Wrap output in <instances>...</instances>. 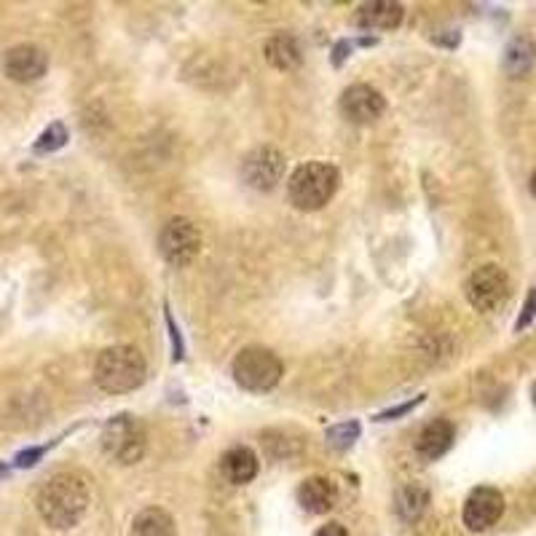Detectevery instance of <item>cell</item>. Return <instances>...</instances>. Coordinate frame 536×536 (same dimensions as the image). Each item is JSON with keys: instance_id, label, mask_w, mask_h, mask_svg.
<instances>
[{"instance_id": "22", "label": "cell", "mask_w": 536, "mask_h": 536, "mask_svg": "<svg viewBox=\"0 0 536 536\" xmlns=\"http://www.w3.org/2000/svg\"><path fill=\"white\" fill-rule=\"evenodd\" d=\"M421 402H424V394L421 397H416V400H408L402 402V405H397V408H389V411H381L376 416V421H392V419H400V416H405V413H411L413 408H419Z\"/></svg>"}, {"instance_id": "21", "label": "cell", "mask_w": 536, "mask_h": 536, "mask_svg": "<svg viewBox=\"0 0 536 536\" xmlns=\"http://www.w3.org/2000/svg\"><path fill=\"white\" fill-rule=\"evenodd\" d=\"M67 145V129L65 124H51L46 132L38 137V143H35V153H54L59 148H65Z\"/></svg>"}, {"instance_id": "18", "label": "cell", "mask_w": 536, "mask_h": 536, "mask_svg": "<svg viewBox=\"0 0 536 536\" xmlns=\"http://www.w3.org/2000/svg\"><path fill=\"white\" fill-rule=\"evenodd\" d=\"M536 59V43L531 38H515L510 41V46L504 49V70H507V76L520 78L526 76L528 70L534 67Z\"/></svg>"}, {"instance_id": "16", "label": "cell", "mask_w": 536, "mask_h": 536, "mask_svg": "<svg viewBox=\"0 0 536 536\" xmlns=\"http://www.w3.org/2000/svg\"><path fill=\"white\" fill-rule=\"evenodd\" d=\"M263 54H266L268 65L277 67V70H282V73L295 70V67L301 65V59H303L298 41H295L293 35H287V33H279V35H274V38H268L266 46H263Z\"/></svg>"}, {"instance_id": "2", "label": "cell", "mask_w": 536, "mask_h": 536, "mask_svg": "<svg viewBox=\"0 0 536 536\" xmlns=\"http://www.w3.org/2000/svg\"><path fill=\"white\" fill-rule=\"evenodd\" d=\"M148 365L145 357L134 346H110L97 357L94 365V381L102 392L126 394L134 392L145 381Z\"/></svg>"}, {"instance_id": "19", "label": "cell", "mask_w": 536, "mask_h": 536, "mask_svg": "<svg viewBox=\"0 0 536 536\" xmlns=\"http://www.w3.org/2000/svg\"><path fill=\"white\" fill-rule=\"evenodd\" d=\"M427 504H429L427 488L419 486V483H411V486H405L397 491V515H400L402 520H408V523L419 520L421 515H424V510H427Z\"/></svg>"}, {"instance_id": "17", "label": "cell", "mask_w": 536, "mask_h": 536, "mask_svg": "<svg viewBox=\"0 0 536 536\" xmlns=\"http://www.w3.org/2000/svg\"><path fill=\"white\" fill-rule=\"evenodd\" d=\"M129 536H177V526L167 510L148 507L134 518Z\"/></svg>"}, {"instance_id": "12", "label": "cell", "mask_w": 536, "mask_h": 536, "mask_svg": "<svg viewBox=\"0 0 536 536\" xmlns=\"http://www.w3.org/2000/svg\"><path fill=\"white\" fill-rule=\"evenodd\" d=\"M402 6L400 3H389V0H373V3H365L357 9V27L360 30H368V33H389V30H397L402 22Z\"/></svg>"}, {"instance_id": "25", "label": "cell", "mask_w": 536, "mask_h": 536, "mask_svg": "<svg viewBox=\"0 0 536 536\" xmlns=\"http://www.w3.org/2000/svg\"><path fill=\"white\" fill-rule=\"evenodd\" d=\"M314 536H349V531H346V526H341V523H327V526H322Z\"/></svg>"}, {"instance_id": "26", "label": "cell", "mask_w": 536, "mask_h": 536, "mask_svg": "<svg viewBox=\"0 0 536 536\" xmlns=\"http://www.w3.org/2000/svg\"><path fill=\"white\" fill-rule=\"evenodd\" d=\"M346 51H352V46H349V43H346V41H341V43H338V46H335V59H333L335 65H341V62H344V59L349 57Z\"/></svg>"}, {"instance_id": "27", "label": "cell", "mask_w": 536, "mask_h": 536, "mask_svg": "<svg viewBox=\"0 0 536 536\" xmlns=\"http://www.w3.org/2000/svg\"><path fill=\"white\" fill-rule=\"evenodd\" d=\"M531 193H534V199H536V172H534V177H531Z\"/></svg>"}, {"instance_id": "9", "label": "cell", "mask_w": 536, "mask_h": 536, "mask_svg": "<svg viewBox=\"0 0 536 536\" xmlns=\"http://www.w3.org/2000/svg\"><path fill=\"white\" fill-rule=\"evenodd\" d=\"M504 515V496L502 491H496L491 486H480L475 488L472 494L467 496L464 502V526L469 531H488L491 526L499 523V518Z\"/></svg>"}, {"instance_id": "15", "label": "cell", "mask_w": 536, "mask_h": 536, "mask_svg": "<svg viewBox=\"0 0 536 536\" xmlns=\"http://www.w3.org/2000/svg\"><path fill=\"white\" fill-rule=\"evenodd\" d=\"M338 502V488L333 480L327 478H309L303 480L298 488V504L311 515H325Z\"/></svg>"}, {"instance_id": "14", "label": "cell", "mask_w": 536, "mask_h": 536, "mask_svg": "<svg viewBox=\"0 0 536 536\" xmlns=\"http://www.w3.org/2000/svg\"><path fill=\"white\" fill-rule=\"evenodd\" d=\"M220 472L228 483L234 486H247L250 480H255L258 475V456L247 445H236L231 451L223 453L220 459Z\"/></svg>"}, {"instance_id": "11", "label": "cell", "mask_w": 536, "mask_h": 536, "mask_svg": "<svg viewBox=\"0 0 536 536\" xmlns=\"http://www.w3.org/2000/svg\"><path fill=\"white\" fill-rule=\"evenodd\" d=\"M49 67V57L46 51L33 46V43H22V46H14V49L6 51L3 57V70L11 81L17 84H30V81H38V78L46 73Z\"/></svg>"}, {"instance_id": "7", "label": "cell", "mask_w": 536, "mask_h": 536, "mask_svg": "<svg viewBox=\"0 0 536 536\" xmlns=\"http://www.w3.org/2000/svg\"><path fill=\"white\" fill-rule=\"evenodd\" d=\"M159 250L167 263L183 268L188 266L201 250L199 228L188 218H172L159 234Z\"/></svg>"}, {"instance_id": "13", "label": "cell", "mask_w": 536, "mask_h": 536, "mask_svg": "<svg viewBox=\"0 0 536 536\" xmlns=\"http://www.w3.org/2000/svg\"><path fill=\"white\" fill-rule=\"evenodd\" d=\"M453 440H456V429H453L451 421L435 419L429 421L427 427L419 432V437H416V451H419L421 459L435 461L451 451Z\"/></svg>"}, {"instance_id": "3", "label": "cell", "mask_w": 536, "mask_h": 536, "mask_svg": "<svg viewBox=\"0 0 536 536\" xmlns=\"http://www.w3.org/2000/svg\"><path fill=\"white\" fill-rule=\"evenodd\" d=\"M338 183H341V175H338V169L333 164L309 161V164H301L290 175L287 193H290V201L298 210L314 212L322 210L327 201L333 199L335 191H338Z\"/></svg>"}, {"instance_id": "1", "label": "cell", "mask_w": 536, "mask_h": 536, "mask_svg": "<svg viewBox=\"0 0 536 536\" xmlns=\"http://www.w3.org/2000/svg\"><path fill=\"white\" fill-rule=\"evenodd\" d=\"M89 502H92L89 486L76 472H57V475H51L41 486L38 496H35L38 515L54 531L76 528L86 518Z\"/></svg>"}, {"instance_id": "20", "label": "cell", "mask_w": 536, "mask_h": 536, "mask_svg": "<svg viewBox=\"0 0 536 536\" xmlns=\"http://www.w3.org/2000/svg\"><path fill=\"white\" fill-rule=\"evenodd\" d=\"M327 445L335 451H349L357 440H360V421H344V424H335L327 429L325 435Z\"/></svg>"}, {"instance_id": "10", "label": "cell", "mask_w": 536, "mask_h": 536, "mask_svg": "<svg viewBox=\"0 0 536 536\" xmlns=\"http://www.w3.org/2000/svg\"><path fill=\"white\" fill-rule=\"evenodd\" d=\"M386 110L384 94L368 84L349 86L341 97V113H344L352 124H373L376 118Z\"/></svg>"}, {"instance_id": "23", "label": "cell", "mask_w": 536, "mask_h": 536, "mask_svg": "<svg viewBox=\"0 0 536 536\" xmlns=\"http://www.w3.org/2000/svg\"><path fill=\"white\" fill-rule=\"evenodd\" d=\"M534 317H536V290H531L526 303H523V311H520L518 322H515V330H523V327L531 325V319Z\"/></svg>"}, {"instance_id": "6", "label": "cell", "mask_w": 536, "mask_h": 536, "mask_svg": "<svg viewBox=\"0 0 536 536\" xmlns=\"http://www.w3.org/2000/svg\"><path fill=\"white\" fill-rule=\"evenodd\" d=\"M464 293H467V301L472 309L483 311V314H494L510 301V277L504 274V268H499L496 263H488V266H480L478 271H472V277L464 285Z\"/></svg>"}, {"instance_id": "24", "label": "cell", "mask_w": 536, "mask_h": 536, "mask_svg": "<svg viewBox=\"0 0 536 536\" xmlns=\"http://www.w3.org/2000/svg\"><path fill=\"white\" fill-rule=\"evenodd\" d=\"M43 453H46V448H30V451H22L14 464H17V467H33L35 461L41 459Z\"/></svg>"}, {"instance_id": "8", "label": "cell", "mask_w": 536, "mask_h": 536, "mask_svg": "<svg viewBox=\"0 0 536 536\" xmlns=\"http://www.w3.org/2000/svg\"><path fill=\"white\" fill-rule=\"evenodd\" d=\"M285 177V156L271 148V145H260L250 151L242 161V180L255 191H274Z\"/></svg>"}, {"instance_id": "4", "label": "cell", "mask_w": 536, "mask_h": 536, "mask_svg": "<svg viewBox=\"0 0 536 536\" xmlns=\"http://www.w3.org/2000/svg\"><path fill=\"white\" fill-rule=\"evenodd\" d=\"M102 451L118 464H137L143 459L148 435H145L143 421L132 413H118L102 429Z\"/></svg>"}, {"instance_id": "28", "label": "cell", "mask_w": 536, "mask_h": 536, "mask_svg": "<svg viewBox=\"0 0 536 536\" xmlns=\"http://www.w3.org/2000/svg\"><path fill=\"white\" fill-rule=\"evenodd\" d=\"M531 402H534V408H536V384H534V389H531Z\"/></svg>"}, {"instance_id": "5", "label": "cell", "mask_w": 536, "mask_h": 536, "mask_svg": "<svg viewBox=\"0 0 536 536\" xmlns=\"http://www.w3.org/2000/svg\"><path fill=\"white\" fill-rule=\"evenodd\" d=\"M285 368L282 360L271 349L263 346H247L236 354L234 360V378L236 384L247 389V392H268L279 384Z\"/></svg>"}]
</instances>
